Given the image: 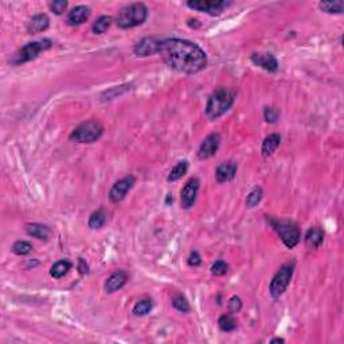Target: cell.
I'll return each mask as SVG.
<instances>
[{
    "instance_id": "1",
    "label": "cell",
    "mask_w": 344,
    "mask_h": 344,
    "mask_svg": "<svg viewBox=\"0 0 344 344\" xmlns=\"http://www.w3.org/2000/svg\"><path fill=\"white\" fill-rule=\"evenodd\" d=\"M159 54H162L165 64L180 73L195 74L207 66L206 53L187 39H164L160 42Z\"/></svg>"
},
{
    "instance_id": "2",
    "label": "cell",
    "mask_w": 344,
    "mask_h": 344,
    "mask_svg": "<svg viewBox=\"0 0 344 344\" xmlns=\"http://www.w3.org/2000/svg\"><path fill=\"white\" fill-rule=\"evenodd\" d=\"M234 102V93L226 88H219L210 95L206 105V114L210 120L223 116Z\"/></svg>"
},
{
    "instance_id": "3",
    "label": "cell",
    "mask_w": 344,
    "mask_h": 344,
    "mask_svg": "<svg viewBox=\"0 0 344 344\" xmlns=\"http://www.w3.org/2000/svg\"><path fill=\"white\" fill-rule=\"evenodd\" d=\"M148 18V8L144 3H133L123 8L117 15L116 23L120 28L127 30V28L137 27L143 25Z\"/></svg>"
},
{
    "instance_id": "4",
    "label": "cell",
    "mask_w": 344,
    "mask_h": 344,
    "mask_svg": "<svg viewBox=\"0 0 344 344\" xmlns=\"http://www.w3.org/2000/svg\"><path fill=\"white\" fill-rule=\"evenodd\" d=\"M104 133V127L101 125L100 121L97 120H89L86 123H82L73 130L70 135V139L77 143L82 144H89V143H94L102 136Z\"/></svg>"
},
{
    "instance_id": "5",
    "label": "cell",
    "mask_w": 344,
    "mask_h": 344,
    "mask_svg": "<svg viewBox=\"0 0 344 344\" xmlns=\"http://www.w3.org/2000/svg\"><path fill=\"white\" fill-rule=\"evenodd\" d=\"M272 227L276 230L281 241L289 249H293L297 243L300 242V233L299 226L291 221H278V219H271Z\"/></svg>"
},
{
    "instance_id": "6",
    "label": "cell",
    "mask_w": 344,
    "mask_h": 344,
    "mask_svg": "<svg viewBox=\"0 0 344 344\" xmlns=\"http://www.w3.org/2000/svg\"><path fill=\"white\" fill-rule=\"evenodd\" d=\"M51 47H53V42L50 39H41V41L27 43L16 53L14 58V64L22 65L28 62V61L35 60L42 51H46V50L51 49Z\"/></svg>"
},
{
    "instance_id": "7",
    "label": "cell",
    "mask_w": 344,
    "mask_h": 344,
    "mask_svg": "<svg viewBox=\"0 0 344 344\" xmlns=\"http://www.w3.org/2000/svg\"><path fill=\"white\" fill-rule=\"evenodd\" d=\"M293 271H295V262H286L284 263L282 266L280 267V271L274 274L273 280L271 282V295L273 296L274 299H278L285 291L288 288L289 282L292 280V276H293Z\"/></svg>"
},
{
    "instance_id": "8",
    "label": "cell",
    "mask_w": 344,
    "mask_h": 344,
    "mask_svg": "<svg viewBox=\"0 0 344 344\" xmlns=\"http://www.w3.org/2000/svg\"><path fill=\"white\" fill-rule=\"evenodd\" d=\"M230 2L225 0H190L187 6L199 12H206L208 15H219L230 6Z\"/></svg>"
},
{
    "instance_id": "9",
    "label": "cell",
    "mask_w": 344,
    "mask_h": 344,
    "mask_svg": "<svg viewBox=\"0 0 344 344\" xmlns=\"http://www.w3.org/2000/svg\"><path fill=\"white\" fill-rule=\"evenodd\" d=\"M135 183H136V178L133 175L125 176L123 179L117 180L113 187L109 191V199L112 200L113 203H119L124 198L127 197V194L129 193L130 188L135 186Z\"/></svg>"
},
{
    "instance_id": "10",
    "label": "cell",
    "mask_w": 344,
    "mask_h": 344,
    "mask_svg": "<svg viewBox=\"0 0 344 344\" xmlns=\"http://www.w3.org/2000/svg\"><path fill=\"white\" fill-rule=\"evenodd\" d=\"M221 145V135L219 133H210L207 137H204V140L202 141V144L198 151V156L202 160L213 158L219 149Z\"/></svg>"
},
{
    "instance_id": "11",
    "label": "cell",
    "mask_w": 344,
    "mask_h": 344,
    "mask_svg": "<svg viewBox=\"0 0 344 344\" xmlns=\"http://www.w3.org/2000/svg\"><path fill=\"white\" fill-rule=\"evenodd\" d=\"M198 193H199V180L197 178H193L186 183V186L183 187L182 195V207L183 208H191L195 204Z\"/></svg>"
},
{
    "instance_id": "12",
    "label": "cell",
    "mask_w": 344,
    "mask_h": 344,
    "mask_svg": "<svg viewBox=\"0 0 344 344\" xmlns=\"http://www.w3.org/2000/svg\"><path fill=\"white\" fill-rule=\"evenodd\" d=\"M160 42L162 41H158L156 38L141 39L140 42H137L136 46L133 47V53L137 56H148L154 55V54H159Z\"/></svg>"
},
{
    "instance_id": "13",
    "label": "cell",
    "mask_w": 344,
    "mask_h": 344,
    "mask_svg": "<svg viewBox=\"0 0 344 344\" xmlns=\"http://www.w3.org/2000/svg\"><path fill=\"white\" fill-rule=\"evenodd\" d=\"M250 60L256 66H260L265 69L266 71L274 73L278 69V61L276 60V56L272 54H261V53H253Z\"/></svg>"
},
{
    "instance_id": "14",
    "label": "cell",
    "mask_w": 344,
    "mask_h": 344,
    "mask_svg": "<svg viewBox=\"0 0 344 344\" xmlns=\"http://www.w3.org/2000/svg\"><path fill=\"white\" fill-rule=\"evenodd\" d=\"M128 274L124 271H119L112 273L105 281V292L106 293H114V292L120 291L124 285L127 284Z\"/></svg>"
},
{
    "instance_id": "15",
    "label": "cell",
    "mask_w": 344,
    "mask_h": 344,
    "mask_svg": "<svg viewBox=\"0 0 344 344\" xmlns=\"http://www.w3.org/2000/svg\"><path fill=\"white\" fill-rule=\"evenodd\" d=\"M237 175V164L234 162H225L218 165L217 171H215V179L219 183L230 182L236 178Z\"/></svg>"
},
{
    "instance_id": "16",
    "label": "cell",
    "mask_w": 344,
    "mask_h": 344,
    "mask_svg": "<svg viewBox=\"0 0 344 344\" xmlns=\"http://www.w3.org/2000/svg\"><path fill=\"white\" fill-rule=\"evenodd\" d=\"M89 16H90V8L86 6H77L69 11L66 21L70 26H78L88 21Z\"/></svg>"
},
{
    "instance_id": "17",
    "label": "cell",
    "mask_w": 344,
    "mask_h": 344,
    "mask_svg": "<svg viewBox=\"0 0 344 344\" xmlns=\"http://www.w3.org/2000/svg\"><path fill=\"white\" fill-rule=\"evenodd\" d=\"M50 26V19L46 14H38L32 16L31 21L28 22L27 31L28 34H39L46 31Z\"/></svg>"
},
{
    "instance_id": "18",
    "label": "cell",
    "mask_w": 344,
    "mask_h": 344,
    "mask_svg": "<svg viewBox=\"0 0 344 344\" xmlns=\"http://www.w3.org/2000/svg\"><path fill=\"white\" fill-rule=\"evenodd\" d=\"M324 241V232L323 228L320 227H312L309 228L308 233L305 234V246L308 249H317Z\"/></svg>"
},
{
    "instance_id": "19",
    "label": "cell",
    "mask_w": 344,
    "mask_h": 344,
    "mask_svg": "<svg viewBox=\"0 0 344 344\" xmlns=\"http://www.w3.org/2000/svg\"><path fill=\"white\" fill-rule=\"evenodd\" d=\"M280 143L281 136L278 133H272L265 137V140L262 141V148H261L263 158H271L272 155L277 151Z\"/></svg>"
},
{
    "instance_id": "20",
    "label": "cell",
    "mask_w": 344,
    "mask_h": 344,
    "mask_svg": "<svg viewBox=\"0 0 344 344\" xmlns=\"http://www.w3.org/2000/svg\"><path fill=\"white\" fill-rule=\"evenodd\" d=\"M26 233L28 236L34 237L36 239H46L50 237V228L45 225H41V223H28L26 225Z\"/></svg>"
},
{
    "instance_id": "21",
    "label": "cell",
    "mask_w": 344,
    "mask_h": 344,
    "mask_svg": "<svg viewBox=\"0 0 344 344\" xmlns=\"http://www.w3.org/2000/svg\"><path fill=\"white\" fill-rule=\"evenodd\" d=\"M71 269V262L67 260H61L55 262L50 269V276L53 278H62Z\"/></svg>"
},
{
    "instance_id": "22",
    "label": "cell",
    "mask_w": 344,
    "mask_h": 344,
    "mask_svg": "<svg viewBox=\"0 0 344 344\" xmlns=\"http://www.w3.org/2000/svg\"><path fill=\"white\" fill-rule=\"evenodd\" d=\"M218 326H219L221 331H223V332H233L238 324H237V320L234 319L232 313H227V315H222L218 319Z\"/></svg>"
},
{
    "instance_id": "23",
    "label": "cell",
    "mask_w": 344,
    "mask_h": 344,
    "mask_svg": "<svg viewBox=\"0 0 344 344\" xmlns=\"http://www.w3.org/2000/svg\"><path fill=\"white\" fill-rule=\"evenodd\" d=\"M105 223H106V213L104 210H101V208L94 211V213L90 215V218H89V227L93 228V230L101 228Z\"/></svg>"
},
{
    "instance_id": "24",
    "label": "cell",
    "mask_w": 344,
    "mask_h": 344,
    "mask_svg": "<svg viewBox=\"0 0 344 344\" xmlns=\"http://www.w3.org/2000/svg\"><path fill=\"white\" fill-rule=\"evenodd\" d=\"M187 169H188V163H187L186 160H182V162L178 163V164L172 168V171L169 172L167 180H168V182H176V180H179L180 178H183V176L186 175Z\"/></svg>"
},
{
    "instance_id": "25",
    "label": "cell",
    "mask_w": 344,
    "mask_h": 344,
    "mask_svg": "<svg viewBox=\"0 0 344 344\" xmlns=\"http://www.w3.org/2000/svg\"><path fill=\"white\" fill-rule=\"evenodd\" d=\"M319 7L328 14H341L344 11V3L341 0H336V2H321L319 4Z\"/></svg>"
},
{
    "instance_id": "26",
    "label": "cell",
    "mask_w": 344,
    "mask_h": 344,
    "mask_svg": "<svg viewBox=\"0 0 344 344\" xmlns=\"http://www.w3.org/2000/svg\"><path fill=\"white\" fill-rule=\"evenodd\" d=\"M112 22H113L112 16H100V18L93 23L91 30H93L94 34H104V32L108 31V28L112 26Z\"/></svg>"
},
{
    "instance_id": "27",
    "label": "cell",
    "mask_w": 344,
    "mask_h": 344,
    "mask_svg": "<svg viewBox=\"0 0 344 344\" xmlns=\"http://www.w3.org/2000/svg\"><path fill=\"white\" fill-rule=\"evenodd\" d=\"M262 188L261 187H254L253 190L250 191V194L246 198V204L247 207H256L257 204L260 203L262 199Z\"/></svg>"
},
{
    "instance_id": "28",
    "label": "cell",
    "mask_w": 344,
    "mask_h": 344,
    "mask_svg": "<svg viewBox=\"0 0 344 344\" xmlns=\"http://www.w3.org/2000/svg\"><path fill=\"white\" fill-rule=\"evenodd\" d=\"M152 301L151 300H141L133 307V315L135 316H145L151 312Z\"/></svg>"
},
{
    "instance_id": "29",
    "label": "cell",
    "mask_w": 344,
    "mask_h": 344,
    "mask_svg": "<svg viewBox=\"0 0 344 344\" xmlns=\"http://www.w3.org/2000/svg\"><path fill=\"white\" fill-rule=\"evenodd\" d=\"M32 245L27 241H16V242L12 245V252H14L16 256H27V254L31 253Z\"/></svg>"
},
{
    "instance_id": "30",
    "label": "cell",
    "mask_w": 344,
    "mask_h": 344,
    "mask_svg": "<svg viewBox=\"0 0 344 344\" xmlns=\"http://www.w3.org/2000/svg\"><path fill=\"white\" fill-rule=\"evenodd\" d=\"M172 305H174V308L183 313H187L191 311L190 304H188L186 297H183L182 295H176L172 297Z\"/></svg>"
},
{
    "instance_id": "31",
    "label": "cell",
    "mask_w": 344,
    "mask_h": 344,
    "mask_svg": "<svg viewBox=\"0 0 344 344\" xmlns=\"http://www.w3.org/2000/svg\"><path fill=\"white\" fill-rule=\"evenodd\" d=\"M278 117H280V112L276 108H273V106H265L263 108V119L266 123H276Z\"/></svg>"
},
{
    "instance_id": "32",
    "label": "cell",
    "mask_w": 344,
    "mask_h": 344,
    "mask_svg": "<svg viewBox=\"0 0 344 344\" xmlns=\"http://www.w3.org/2000/svg\"><path fill=\"white\" fill-rule=\"evenodd\" d=\"M228 271V265L225 262V261H217L214 262V265L211 266V273L214 274V276H218V277H221V276H225Z\"/></svg>"
},
{
    "instance_id": "33",
    "label": "cell",
    "mask_w": 344,
    "mask_h": 344,
    "mask_svg": "<svg viewBox=\"0 0 344 344\" xmlns=\"http://www.w3.org/2000/svg\"><path fill=\"white\" fill-rule=\"evenodd\" d=\"M227 308L230 311V313H238L241 312V309H242V301L239 299L238 296H233L232 299L228 300Z\"/></svg>"
},
{
    "instance_id": "34",
    "label": "cell",
    "mask_w": 344,
    "mask_h": 344,
    "mask_svg": "<svg viewBox=\"0 0 344 344\" xmlns=\"http://www.w3.org/2000/svg\"><path fill=\"white\" fill-rule=\"evenodd\" d=\"M67 8V2L65 0H58V2H53L50 3V10L55 15H62Z\"/></svg>"
},
{
    "instance_id": "35",
    "label": "cell",
    "mask_w": 344,
    "mask_h": 344,
    "mask_svg": "<svg viewBox=\"0 0 344 344\" xmlns=\"http://www.w3.org/2000/svg\"><path fill=\"white\" fill-rule=\"evenodd\" d=\"M187 263L193 267L199 266L200 263H202V258H200L199 253H198V252H193V253L190 254V257H188V260H187Z\"/></svg>"
},
{
    "instance_id": "36",
    "label": "cell",
    "mask_w": 344,
    "mask_h": 344,
    "mask_svg": "<svg viewBox=\"0 0 344 344\" xmlns=\"http://www.w3.org/2000/svg\"><path fill=\"white\" fill-rule=\"evenodd\" d=\"M78 272L81 274H86L89 272L88 263L85 262L84 258H80V260H78Z\"/></svg>"
},
{
    "instance_id": "37",
    "label": "cell",
    "mask_w": 344,
    "mask_h": 344,
    "mask_svg": "<svg viewBox=\"0 0 344 344\" xmlns=\"http://www.w3.org/2000/svg\"><path fill=\"white\" fill-rule=\"evenodd\" d=\"M284 339H281V337H276V339H272L271 343H284Z\"/></svg>"
},
{
    "instance_id": "38",
    "label": "cell",
    "mask_w": 344,
    "mask_h": 344,
    "mask_svg": "<svg viewBox=\"0 0 344 344\" xmlns=\"http://www.w3.org/2000/svg\"><path fill=\"white\" fill-rule=\"evenodd\" d=\"M171 200H174V198H172L171 195H168V197H167V204H168L169 202H171Z\"/></svg>"
}]
</instances>
